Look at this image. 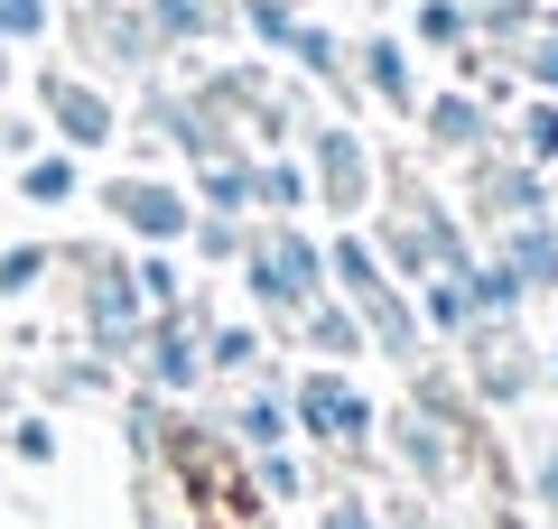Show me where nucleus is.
I'll return each instance as SVG.
<instances>
[{"instance_id":"7","label":"nucleus","mask_w":558,"mask_h":529,"mask_svg":"<svg viewBox=\"0 0 558 529\" xmlns=\"http://www.w3.org/2000/svg\"><path fill=\"white\" fill-rule=\"evenodd\" d=\"M233 20V0H159V28L168 38H215Z\"/></svg>"},{"instance_id":"3","label":"nucleus","mask_w":558,"mask_h":529,"mask_svg":"<svg viewBox=\"0 0 558 529\" xmlns=\"http://www.w3.org/2000/svg\"><path fill=\"white\" fill-rule=\"evenodd\" d=\"M299 418H307V428H326V436H363V399L344 391L336 372H317V381L299 391Z\"/></svg>"},{"instance_id":"20","label":"nucleus","mask_w":558,"mask_h":529,"mask_svg":"<svg viewBox=\"0 0 558 529\" xmlns=\"http://www.w3.org/2000/svg\"><path fill=\"white\" fill-rule=\"evenodd\" d=\"M531 75H539V84H558V47H531Z\"/></svg>"},{"instance_id":"4","label":"nucleus","mask_w":558,"mask_h":529,"mask_svg":"<svg viewBox=\"0 0 558 529\" xmlns=\"http://www.w3.org/2000/svg\"><path fill=\"white\" fill-rule=\"evenodd\" d=\"M47 112H57L75 139H112V102H102L94 84H47Z\"/></svg>"},{"instance_id":"16","label":"nucleus","mask_w":558,"mask_h":529,"mask_svg":"<svg viewBox=\"0 0 558 529\" xmlns=\"http://www.w3.org/2000/svg\"><path fill=\"white\" fill-rule=\"evenodd\" d=\"M242 196H252V176H242V168H205V205H242Z\"/></svg>"},{"instance_id":"15","label":"nucleus","mask_w":558,"mask_h":529,"mask_svg":"<svg viewBox=\"0 0 558 529\" xmlns=\"http://www.w3.org/2000/svg\"><path fill=\"white\" fill-rule=\"evenodd\" d=\"M418 38H428V47L465 38V10H457V0H428V10H418Z\"/></svg>"},{"instance_id":"10","label":"nucleus","mask_w":558,"mask_h":529,"mask_svg":"<svg viewBox=\"0 0 558 529\" xmlns=\"http://www.w3.org/2000/svg\"><path fill=\"white\" fill-rule=\"evenodd\" d=\"M20 186H28V205H65V196H75V168H65V158H38Z\"/></svg>"},{"instance_id":"18","label":"nucleus","mask_w":558,"mask_h":529,"mask_svg":"<svg viewBox=\"0 0 558 529\" xmlns=\"http://www.w3.org/2000/svg\"><path fill=\"white\" fill-rule=\"evenodd\" d=\"M28 279H38V251H10V260H0V288H28Z\"/></svg>"},{"instance_id":"13","label":"nucleus","mask_w":558,"mask_h":529,"mask_svg":"<svg viewBox=\"0 0 558 529\" xmlns=\"http://www.w3.org/2000/svg\"><path fill=\"white\" fill-rule=\"evenodd\" d=\"M47 28V0H0V47H20Z\"/></svg>"},{"instance_id":"17","label":"nucleus","mask_w":558,"mask_h":529,"mask_svg":"<svg viewBox=\"0 0 558 529\" xmlns=\"http://www.w3.org/2000/svg\"><path fill=\"white\" fill-rule=\"evenodd\" d=\"M252 186H260V196H270V205H299V168H260Z\"/></svg>"},{"instance_id":"21","label":"nucleus","mask_w":558,"mask_h":529,"mask_svg":"<svg viewBox=\"0 0 558 529\" xmlns=\"http://www.w3.org/2000/svg\"><path fill=\"white\" fill-rule=\"evenodd\" d=\"M326 529H373V520H363V510L344 502V510H326Z\"/></svg>"},{"instance_id":"1","label":"nucleus","mask_w":558,"mask_h":529,"mask_svg":"<svg viewBox=\"0 0 558 529\" xmlns=\"http://www.w3.org/2000/svg\"><path fill=\"white\" fill-rule=\"evenodd\" d=\"M317 279H326V260L307 251L299 233H279L270 251H252V288L270 297V307H307V297H317Z\"/></svg>"},{"instance_id":"5","label":"nucleus","mask_w":558,"mask_h":529,"mask_svg":"<svg viewBox=\"0 0 558 529\" xmlns=\"http://www.w3.org/2000/svg\"><path fill=\"white\" fill-rule=\"evenodd\" d=\"M317 158H326V196L336 205H363V149L344 131H317Z\"/></svg>"},{"instance_id":"6","label":"nucleus","mask_w":558,"mask_h":529,"mask_svg":"<svg viewBox=\"0 0 558 529\" xmlns=\"http://www.w3.org/2000/svg\"><path fill=\"white\" fill-rule=\"evenodd\" d=\"M512 279H531V288L558 279V233H549V223H521V233H512Z\"/></svg>"},{"instance_id":"9","label":"nucleus","mask_w":558,"mask_h":529,"mask_svg":"<svg viewBox=\"0 0 558 529\" xmlns=\"http://www.w3.org/2000/svg\"><path fill=\"white\" fill-rule=\"evenodd\" d=\"M475 288H465V270L457 279H447V288H428V325H447V334H465V325H475Z\"/></svg>"},{"instance_id":"14","label":"nucleus","mask_w":558,"mask_h":529,"mask_svg":"<svg viewBox=\"0 0 558 529\" xmlns=\"http://www.w3.org/2000/svg\"><path fill=\"white\" fill-rule=\"evenodd\" d=\"M428 131L457 149V139H475V131H484V112H475V102H438V112H428Z\"/></svg>"},{"instance_id":"19","label":"nucleus","mask_w":558,"mask_h":529,"mask_svg":"<svg viewBox=\"0 0 558 529\" xmlns=\"http://www.w3.org/2000/svg\"><path fill=\"white\" fill-rule=\"evenodd\" d=\"M531 149H539V158L558 149V112H531Z\"/></svg>"},{"instance_id":"11","label":"nucleus","mask_w":558,"mask_h":529,"mask_svg":"<svg viewBox=\"0 0 558 529\" xmlns=\"http://www.w3.org/2000/svg\"><path fill=\"white\" fill-rule=\"evenodd\" d=\"M363 75H373L381 102H410V65H400V47H373V57H363Z\"/></svg>"},{"instance_id":"8","label":"nucleus","mask_w":558,"mask_h":529,"mask_svg":"<svg viewBox=\"0 0 558 529\" xmlns=\"http://www.w3.org/2000/svg\"><path fill=\"white\" fill-rule=\"evenodd\" d=\"M363 316H373V344H391V353H410V344H418V325H410V307H400L391 288H373V297H363Z\"/></svg>"},{"instance_id":"12","label":"nucleus","mask_w":558,"mask_h":529,"mask_svg":"<svg viewBox=\"0 0 558 529\" xmlns=\"http://www.w3.org/2000/svg\"><path fill=\"white\" fill-rule=\"evenodd\" d=\"M336 279H344L354 297H373V288H381V270H373V251H363V242H336Z\"/></svg>"},{"instance_id":"2","label":"nucleus","mask_w":558,"mask_h":529,"mask_svg":"<svg viewBox=\"0 0 558 529\" xmlns=\"http://www.w3.org/2000/svg\"><path fill=\"white\" fill-rule=\"evenodd\" d=\"M112 214L131 223V233H149V242H178L186 233V205L168 196V186H140V176H121V186H112Z\"/></svg>"}]
</instances>
